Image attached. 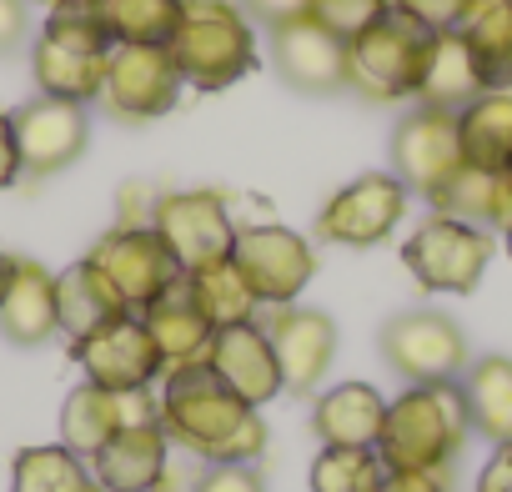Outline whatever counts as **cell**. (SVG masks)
Listing matches in <instances>:
<instances>
[{"label": "cell", "mask_w": 512, "mask_h": 492, "mask_svg": "<svg viewBox=\"0 0 512 492\" xmlns=\"http://www.w3.org/2000/svg\"><path fill=\"white\" fill-rule=\"evenodd\" d=\"M472 422L457 382H422L387 402L377 457L387 472H447L462 452Z\"/></svg>", "instance_id": "cell-2"}, {"label": "cell", "mask_w": 512, "mask_h": 492, "mask_svg": "<svg viewBox=\"0 0 512 492\" xmlns=\"http://www.w3.org/2000/svg\"><path fill=\"white\" fill-rule=\"evenodd\" d=\"M377 492H447V472H387Z\"/></svg>", "instance_id": "cell-41"}, {"label": "cell", "mask_w": 512, "mask_h": 492, "mask_svg": "<svg viewBox=\"0 0 512 492\" xmlns=\"http://www.w3.org/2000/svg\"><path fill=\"white\" fill-rule=\"evenodd\" d=\"M141 322L151 327L166 372H171V367H196V362H206L211 337H216V327H211V317L201 312V302L191 297V282H186V277H181L176 287H166V292L141 312Z\"/></svg>", "instance_id": "cell-20"}, {"label": "cell", "mask_w": 512, "mask_h": 492, "mask_svg": "<svg viewBox=\"0 0 512 492\" xmlns=\"http://www.w3.org/2000/svg\"><path fill=\"white\" fill-rule=\"evenodd\" d=\"M241 11L256 21V26H267V31H282L302 16H312V0H241Z\"/></svg>", "instance_id": "cell-38"}, {"label": "cell", "mask_w": 512, "mask_h": 492, "mask_svg": "<svg viewBox=\"0 0 512 492\" xmlns=\"http://www.w3.org/2000/svg\"><path fill=\"white\" fill-rule=\"evenodd\" d=\"M166 191H156L151 181H126L116 196V226H156V206Z\"/></svg>", "instance_id": "cell-37"}, {"label": "cell", "mask_w": 512, "mask_h": 492, "mask_svg": "<svg viewBox=\"0 0 512 492\" xmlns=\"http://www.w3.org/2000/svg\"><path fill=\"white\" fill-rule=\"evenodd\" d=\"M502 241H507V257H512V226H507V231H502Z\"/></svg>", "instance_id": "cell-44"}, {"label": "cell", "mask_w": 512, "mask_h": 492, "mask_svg": "<svg viewBox=\"0 0 512 492\" xmlns=\"http://www.w3.org/2000/svg\"><path fill=\"white\" fill-rule=\"evenodd\" d=\"M101 492H106V487H101Z\"/></svg>", "instance_id": "cell-46"}, {"label": "cell", "mask_w": 512, "mask_h": 492, "mask_svg": "<svg viewBox=\"0 0 512 492\" xmlns=\"http://www.w3.org/2000/svg\"><path fill=\"white\" fill-rule=\"evenodd\" d=\"M26 41V0H0V56Z\"/></svg>", "instance_id": "cell-42"}, {"label": "cell", "mask_w": 512, "mask_h": 492, "mask_svg": "<svg viewBox=\"0 0 512 492\" xmlns=\"http://www.w3.org/2000/svg\"><path fill=\"white\" fill-rule=\"evenodd\" d=\"M11 492H101L86 457H76L66 442L51 447H21L11 462Z\"/></svg>", "instance_id": "cell-30"}, {"label": "cell", "mask_w": 512, "mask_h": 492, "mask_svg": "<svg viewBox=\"0 0 512 492\" xmlns=\"http://www.w3.org/2000/svg\"><path fill=\"white\" fill-rule=\"evenodd\" d=\"M116 46H171L186 0H96Z\"/></svg>", "instance_id": "cell-31"}, {"label": "cell", "mask_w": 512, "mask_h": 492, "mask_svg": "<svg viewBox=\"0 0 512 492\" xmlns=\"http://www.w3.org/2000/svg\"><path fill=\"white\" fill-rule=\"evenodd\" d=\"M161 427L176 447L201 462H246L267 457V417L262 407H246L206 362L171 367L161 377Z\"/></svg>", "instance_id": "cell-1"}, {"label": "cell", "mask_w": 512, "mask_h": 492, "mask_svg": "<svg viewBox=\"0 0 512 492\" xmlns=\"http://www.w3.org/2000/svg\"><path fill=\"white\" fill-rule=\"evenodd\" d=\"M106 56L111 51H81V46H66L56 36H36L31 71H36L41 96L91 106V101H101V86H106Z\"/></svg>", "instance_id": "cell-23"}, {"label": "cell", "mask_w": 512, "mask_h": 492, "mask_svg": "<svg viewBox=\"0 0 512 492\" xmlns=\"http://www.w3.org/2000/svg\"><path fill=\"white\" fill-rule=\"evenodd\" d=\"M267 337L277 347V362H282V382L292 397H312L322 387V377L332 372V357H337V322L317 307H277L272 322H267Z\"/></svg>", "instance_id": "cell-17"}, {"label": "cell", "mask_w": 512, "mask_h": 492, "mask_svg": "<svg viewBox=\"0 0 512 492\" xmlns=\"http://www.w3.org/2000/svg\"><path fill=\"white\" fill-rule=\"evenodd\" d=\"M407 186L392 171H367L347 186H337L317 211V236L332 246H377L397 231L407 216Z\"/></svg>", "instance_id": "cell-12"}, {"label": "cell", "mask_w": 512, "mask_h": 492, "mask_svg": "<svg viewBox=\"0 0 512 492\" xmlns=\"http://www.w3.org/2000/svg\"><path fill=\"white\" fill-rule=\"evenodd\" d=\"M457 31L477 56L482 86L512 91V0H472Z\"/></svg>", "instance_id": "cell-29"}, {"label": "cell", "mask_w": 512, "mask_h": 492, "mask_svg": "<svg viewBox=\"0 0 512 492\" xmlns=\"http://www.w3.org/2000/svg\"><path fill=\"white\" fill-rule=\"evenodd\" d=\"M457 387H462L472 432L487 437L492 447L512 442V357H502V352L472 357L467 372L457 377Z\"/></svg>", "instance_id": "cell-25"}, {"label": "cell", "mask_w": 512, "mask_h": 492, "mask_svg": "<svg viewBox=\"0 0 512 492\" xmlns=\"http://www.w3.org/2000/svg\"><path fill=\"white\" fill-rule=\"evenodd\" d=\"M502 181H507V196H512V166H507V171H502Z\"/></svg>", "instance_id": "cell-45"}, {"label": "cell", "mask_w": 512, "mask_h": 492, "mask_svg": "<svg viewBox=\"0 0 512 492\" xmlns=\"http://www.w3.org/2000/svg\"><path fill=\"white\" fill-rule=\"evenodd\" d=\"M492 262V231L452 221V216H427L407 241H402V267L422 292H452L467 297Z\"/></svg>", "instance_id": "cell-5"}, {"label": "cell", "mask_w": 512, "mask_h": 492, "mask_svg": "<svg viewBox=\"0 0 512 492\" xmlns=\"http://www.w3.org/2000/svg\"><path fill=\"white\" fill-rule=\"evenodd\" d=\"M11 277H16V257L0 252V302H6V292H11Z\"/></svg>", "instance_id": "cell-43"}, {"label": "cell", "mask_w": 512, "mask_h": 492, "mask_svg": "<svg viewBox=\"0 0 512 492\" xmlns=\"http://www.w3.org/2000/svg\"><path fill=\"white\" fill-rule=\"evenodd\" d=\"M166 51H171L181 81L196 91H226L256 71L251 16L241 6H231V0H186L181 26Z\"/></svg>", "instance_id": "cell-3"}, {"label": "cell", "mask_w": 512, "mask_h": 492, "mask_svg": "<svg viewBox=\"0 0 512 492\" xmlns=\"http://www.w3.org/2000/svg\"><path fill=\"white\" fill-rule=\"evenodd\" d=\"M61 332V312H56V272L16 257V277L11 292L0 302V337L16 347H41Z\"/></svg>", "instance_id": "cell-21"}, {"label": "cell", "mask_w": 512, "mask_h": 492, "mask_svg": "<svg viewBox=\"0 0 512 492\" xmlns=\"http://www.w3.org/2000/svg\"><path fill=\"white\" fill-rule=\"evenodd\" d=\"M387 462L377 447H322L312 457V492H377Z\"/></svg>", "instance_id": "cell-33"}, {"label": "cell", "mask_w": 512, "mask_h": 492, "mask_svg": "<svg viewBox=\"0 0 512 492\" xmlns=\"http://www.w3.org/2000/svg\"><path fill=\"white\" fill-rule=\"evenodd\" d=\"M11 121H16V146H21V171L26 176L66 171L91 141V116L76 101L36 96L21 111H11Z\"/></svg>", "instance_id": "cell-15"}, {"label": "cell", "mask_w": 512, "mask_h": 492, "mask_svg": "<svg viewBox=\"0 0 512 492\" xmlns=\"http://www.w3.org/2000/svg\"><path fill=\"white\" fill-rule=\"evenodd\" d=\"M71 357L81 362L86 382H96L106 392H141L166 377L161 347H156L151 327L141 322V312H126V317L96 327L91 337L71 342Z\"/></svg>", "instance_id": "cell-13"}, {"label": "cell", "mask_w": 512, "mask_h": 492, "mask_svg": "<svg viewBox=\"0 0 512 492\" xmlns=\"http://www.w3.org/2000/svg\"><path fill=\"white\" fill-rule=\"evenodd\" d=\"M21 146H16V121L11 111H0V191H11L21 181Z\"/></svg>", "instance_id": "cell-39"}, {"label": "cell", "mask_w": 512, "mask_h": 492, "mask_svg": "<svg viewBox=\"0 0 512 492\" xmlns=\"http://www.w3.org/2000/svg\"><path fill=\"white\" fill-rule=\"evenodd\" d=\"M191 492H267V482H262V472L246 467V462H206L196 472Z\"/></svg>", "instance_id": "cell-35"}, {"label": "cell", "mask_w": 512, "mask_h": 492, "mask_svg": "<svg viewBox=\"0 0 512 492\" xmlns=\"http://www.w3.org/2000/svg\"><path fill=\"white\" fill-rule=\"evenodd\" d=\"M482 71L472 46L462 41V31H437L427 66H422V86H417V106H437V111H462L482 96Z\"/></svg>", "instance_id": "cell-24"}, {"label": "cell", "mask_w": 512, "mask_h": 492, "mask_svg": "<svg viewBox=\"0 0 512 492\" xmlns=\"http://www.w3.org/2000/svg\"><path fill=\"white\" fill-rule=\"evenodd\" d=\"M387 6L392 0H312V21L342 41H357L377 16H387Z\"/></svg>", "instance_id": "cell-34"}, {"label": "cell", "mask_w": 512, "mask_h": 492, "mask_svg": "<svg viewBox=\"0 0 512 492\" xmlns=\"http://www.w3.org/2000/svg\"><path fill=\"white\" fill-rule=\"evenodd\" d=\"M382 362L407 382V387H422V382H457L472 362V347L462 337V327L447 317V312H432V307H412V312H397L387 327H382Z\"/></svg>", "instance_id": "cell-7"}, {"label": "cell", "mask_w": 512, "mask_h": 492, "mask_svg": "<svg viewBox=\"0 0 512 492\" xmlns=\"http://www.w3.org/2000/svg\"><path fill=\"white\" fill-rule=\"evenodd\" d=\"M392 6L437 36V31H457V26H462V16H467L472 0H392Z\"/></svg>", "instance_id": "cell-36"}, {"label": "cell", "mask_w": 512, "mask_h": 492, "mask_svg": "<svg viewBox=\"0 0 512 492\" xmlns=\"http://www.w3.org/2000/svg\"><path fill=\"white\" fill-rule=\"evenodd\" d=\"M56 312H61V332H66L71 342H81V337H91L96 327L126 317L131 307H126V302L116 297V287L81 257L76 267L56 272Z\"/></svg>", "instance_id": "cell-26"}, {"label": "cell", "mask_w": 512, "mask_h": 492, "mask_svg": "<svg viewBox=\"0 0 512 492\" xmlns=\"http://www.w3.org/2000/svg\"><path fill=\"white\" fill-rule=\"evenodd\" d=\"M171 467V437L161 422H141V427H121L96 457L91 472L106 492H151L161 482V472Z\"/></svg>", "instance_id": "cell-19"}, {"label": "cell", "mask_w": 512, "mask_h": 492, "mask_svg": "<svg viewBox=\"0 0 512 492\" xmlns=\"http://www.w3.org/2000/svg\"><path fill=\"white\" fill-rule=\"evenodd\" d=\"M231 262H236V272L246 277V287L256 292L262 307H292L317 277L312 241L292 226H277V221L241 226L236 246H231Z\"/></svg>", "instance_id": "cell-6"}, {"label": "cell", "mask_w": 512, "mask_h": 492, "mask_svg": "<svg viewBox=\"0 0 512 492\" xmlns=\"http://www.w3.org/2000/svg\"><path fill=\"white\" fill-rule=\"evenodd\" d=\"M191 297L201 302V312L211 317V327H236V322H256V292L246 287V277L236 272V262H216L201 272H186Z\"/></svg>", "instance_id": "cell-32"}, {"label": "cell", "mask_w": 512, "mask_h": 492, "mask_svg": "<svg viewBox=\"0 0 512 492\" xmlns=\"http://www.w3.org/2000/svg\"><path fill=\"white\" fill-rule=\"evenodd\" d=\"M141 422H161V397H151V387H141V392H106L96 382H81L61 402V442L76 457H86V462L121 427H141Z\"/></svg>", "instance_id": "cell-14"}, {"label": "cell", "mask_w": 512, "mask_h": 492, "mask_svg": "<svg viewBox=\"0 0 512 492\" xmlns=\"http://www.w3.org/2000/svg\"><path fill=\"white\" fill-rule=\"evenodd\" d=\"M181 86L186 81H181V71H176V61H171L166 46H111L101 106L116 121L141 126V121L166 116L181 101Z\"/></svg>", "instance_id": "cell-11"}, {"label": "cell", "mask_w": 512, "mask_h": 492, "mask_svg": "<svg viewBox=\"0 0 512 492\" xmlns=\"http://www.w3.org/2000/svg\"><path fill=\"white\" fill-rule=\"evenodd\" d=\"M236 231L241 221L231 216V201L221 191H166L156 206V236L171 246L181 272L231 262Z\"/></svg>", "instance_id": "cell-9"}, {"label": "cell", "mask_w": 512, "mask_h": 492, "mask_svg": "<svg viewBox=\"0 0 512 492\" xmlns=\"http://www.w3.org/2000/svg\"><path fill=\"white\" fill-rule=\"evenodd\" d=\"M86 262L116 287V297L131 312H146L166 287L186 277L171 257V246L156 236V226H111L106 236H96Z\"/></svg>", "instance_id": "cell-8"}, {"label": "cell", "mask_w": 512, "mask_h": 492, "mask_svg": "<svg viewBox=\"0 0 512 492\" xmlns=\"http://www.w3.org/2000/svg\"><path fill=\"white\" fill-rule=\"evenodd\" d=\"M206 367L246 402V407H267L272 397L287 392L282 382V362H277V347L267 337L262 322H236V327H216L211 337V352H206Z\"/></svg>", "instance_id": "cell-16"}, {"label": "cell", "mask_w": 512, "mask_h": 492, "mask_svg": "<svg viewBox=\"0 0 512 492\" xmlns=\"http://www.w3.org/2000/svg\"><path fill=\"white\" fill-rule=\"evenodd\" d=\"M432 31L387 6L357 41H347V86L362 101H417Z\"/></svg>", "instance_id": "cell-4"}, {"label": "cell", "mask_w": 512, "mask_h": 492, "mask_svg": "<svg viewBox=\"0 0 512 492\" xmlns=\"http://www.w3.org/2000/svg\"><path fill=\"white\" fill-rule=\"evenodd\" d=\"M477 492H512V442H497L477 472Z\"/></svg>", "instance_id": "cell-40"}, {"label": "cell", "mask_w": 512, "mask_h": 492, "mask_svg": "<svg viewBox=\"0 0 512 492\" xmlns=\"http://www.w3.org/2000/svg\"><path fill=\"white\" fill-rule=\"evenodd\" d=\"M427 206L437 216H452V221H467V226H482V231H507L512 226L507 181H502V171H482V166H462Z\"/></svg>", "instance_id": "cell-27"}, {"label": "cell", "mask_w": 512, "mask_h": 492, "mask_svg": "<svg viewBox=\"0 0 512 492\" xmlns=\"http://www.w3.org/2000/svg\"><path fill=\"white\" fill-rule=\"evenodd\" d=\"M272 66L282 71L287 86L307 96H332L347 91V41L317 26L312 16L272 31Z\"/></svg>", "instance_id": "cell-18"}, {"label": "cell", "mask_w": 512, "mask_h": 492, "mask_svg": "<svg viewBox=\"0 0 512 492\" xmlns=\"http://www.w3.org/2000/svg\"><path fill=\"white\" fill-rule=\"evenodd\" d=\"M462 136H457V111H437V106H412L397 131H392V176L432 201L457 171H462Z\"/></svg>", "instance_id": "cell-10"}, {"label": "cell", "mask_w": 512, "mask_h": 492, "mask_svg": "<svg viewBox=\"0 0 512 492\" xmlns=\"http://www.w3.org/2000/svg\"><path fill=\"white\" fill-rule=\"evenodd\" d=\"M462 161L482 171L512 166V91H482L472 106L457 111Z\"/></svg>", "instance_id": "cell-28"}, {"label": "cell", "mask_w": 512, "mask_h": 492, "mask_svg": "<svg viewBox=\"0 0 512 492\" xmlns=\"http://www.w3.org/2000/svg\"><path fill=\"white\" fill-rule=\"evenodd\" d=\"M387 397L372 382H337L312 402V432L322 447H377Z\"/></svg>", "instance_id": "cell-22"}]
</instances>
